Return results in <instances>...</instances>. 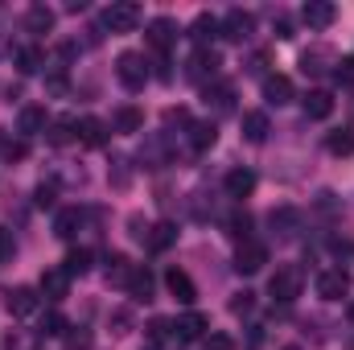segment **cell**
Instances as JSON below:
<instances>
[{
	"mask_svg": "<svg viewBox=\"0 0 354 350\" xmlns=\"http://www.w3.org/2000/svg\"><path fill=\"white\" fill-rule=\"evenodd\" d=\"M17 128H21V136H37V132H46V107H21V116H17Z\"/></svg>",
	"mask_w": 354,
	"mask_h": 350,
	"instance_id": "obj_17",
	"label": "cell"
},
{
	"mask_svg": "<svg viewBox=\"0 0 354 350\" xmlns=\"http://www.w3.org/2000/svg\"><path fill=\"white\" fill-rule=\"evenodd\" d=\"M132 268H136V264H128L120 252H115V256H107V284H120V288H128V276H132Z\"/></svg>",
	"mask_w": 354,
	"mask_h": 350,
	"instance_id": "obj_28",
	"label": "cell"
},
{
	"mask_svg": "<svg viewBox=\"0 0 354 350\" xmlns=\"http://www.w3.org/2000/svg\"><path fill=\"white\" fill-rule=\"evenodd\" d=\"M145 128V111L140 107H132V103H124V107H115V132H140Z\"/></svg>",
	"mask_w": 354,
	"mask_h": 350,
	"instance_id": "obj_20",
	"label": "cell"
},
{
	"mask_svg": "<svg viewBox=\"0 0 354 350\" xmlns=\"http://www.w3.org/2000/svg\"><path fill=\"white\" fill-rule=\"evenodd\" d=\"M25 153H29V149H25L21 140H17V145H4V157H8V161H25Z\"/></svg>",
	"mask_w": 354,
	"mask_h": 350,
	"instance_id": "obj_43",
	"label": "cell"
},
{
	"mask_svg": "<svg viewBox=\"0 0 354 350\" xmlns=\"http://www.w3.org/2000/svg\"><path fill=\"white\" fill-rule=\"evenodd\" d=\"M62 268H66V276H87V272H91V252H87V248L71 252V256L62 260Z\"/></svg>",
	"mask_w": 354,
	"mask_h": 350,
	"instance_id": "obj_32",
	"label": "cell"
},
{
	"mask_svg": "<svg viewBox=\"0 0 354 350\" xmlns=\"http://www.w3.org/2000/svg\"><path fill=\"white\" fill-rule=\"evenodd\" d=\"M264 103L268 107H284V103H292V79H284V75H268L264 79Z\"/></svg>",
	"mask_w": 354,
	"mask_h": 350,
	"instance_id": "obj_12",
	"label": "cell"
},
{
	"mask_svg": "<svg viewBox=\"0 0 354 350\" xmlns=\"http://www.w3.org/2000/svg\"><path fill=\"white\" fill-rule=\"evenodd\" d=\"M301 288H305V272H301L297 264H280V268L272 272V280H268V297L280 301V305H292V301L301 297Z\"/></svg>",
	"mask_w": 354,
	"mask_h": 350,
	"instance_id": "obj_1",
	"label": "cell"
},
{
	"mask_svg": "<svg viewBox=\"0 0 354 350\" xmlns=\"http://www.w3.org/2000/svg\"><path fill=\"white\" fill-rule=\"evenodd\" d=\"M4 305H8V313H12V317H29V313H37L41 297H37V288L17 284V288H8V293H4Z\"/></svg>",
	"mask_w": 354,
	"mask_h": 350,
	"instance_id": "obj_7",
	"label": "cell"
},
{
	"mask_svg": "<svg viewBox=\"0 0 354 350\" xmlns=\"http://www.w3.org/2000/svg\"><path fill=\"white\" fill-rule=\"evenodd\" d=\"M66 347H71V350H87V347H91V334H87V330H79V334H66Z\"/></svg>",
	"mask_w": 354,
	"mask_h": 350,
	"instance_id": "obj_41",
	"label": "cell"
},
{
	"mask_svg": "<svg viewBox=\"0 0 354 350\" xmlns=\"http://www.w3.org/2000/svg\"><path fill=\"white\" fill-rule=\"evenodd\" d=\"M301 107H305L309 120H330V111H334V95H330V91H309V95L301 99Z\"/></svg>",
	"mask_w": 354,
	"mask_h": 350,
	"instance_id": "obj_13",
	"label": "cell"
},
{
	"mask_svg": "<svg viewBox=\"0 0 354 350\" xmlns=\"http://www.w3.org/2000/svg\"><path fill=\"white\" fill-rule=\"evenodd\" d=\"M79 140H83L87 149H99V145L107 140V124L95 120V116H83V120H79Z\"/></svg>",
	"mask_w": 354,
	"mask_h": 350,
	"instance_id": "obj_19",
	"label": "cell"
},
{
	"mask_svg": "<svg viewBox=\"0 0 354 350\" xmlns=\"http://www.w3.org/2000/svg\"><path fill=\"white\" fill-rule=\"evenodd\" d=\"M165 288L174 293L181 305H194V301H198V284H194V276H189L185 268H169V272H165Z\"/></svg>",
	"mask_w": 354,
	"mask_h": 350,
	"instance_id": "obj_8",
	"label": "cell"
},
{
	"mask_svg": "<svg viewBox=\"0 0 354 350\" xmlns=\"http://www.w3.org/2000/svg\"><path fill=\"white\" fill-rule=\"evenodd\" d=\"M79 227H83V210H79V206H66V210L54 214V235H58V239H75Z\"/></svg>",
	"mask_w": 354,
	"mask_h": 350,
	"instance_id": "obj_14",
	"label": "cell"
},
{
	"mask_svg": "<svg viewBox=\"0 0 354 350\" xmlns=\"http://www.w3.org/2000/svg\"><path fill=\"white\" fill-rule=\"evenodd\" d=\"M214 71H218V54H214V50H206V46H202V50H198V54H194V58H189V79H194V83H202V79H206V75H210V79H214Z\"/></svg>",
	"mask_w": 354,
	"mask_h": 350,
	"instance_id": "obj_15",
	"label": "cell"
},
{
	"mask_svg": "<svg viewBox=\"0 0 354 350\" xmlns=\"http://www.w3.org/2000/svg\"><path fill=\"white\" fill-rule=\"evenodd\" d=\"M252 305H256V301H252V293H239V297L231 301V309H235V313H252Z\"/></svg>",
	"mask_w": 354,
	"mask_h": 350,
	"instance_id": "obj_42",
	"label": "cell"
},
{
	"mask_svg": "<svg viewBox=\"0 0 354 350\" xmlns=\"http://www.w3.org/2000/svg\"><path fill=\"white\" fill-rule=\"evenodd\" d=\"M25 29H29V33H50V29H54V8L33 4V8L25 12Z\"/></svg>",
	"mask_w": 354,
	"mask_h": 350,
	"instance_id": "obj_23",
	"label": "cell"
},
{
	"mask_svg": "<svg viewBox=\"0 0 354 350\" xmlns=\"http://www.w3.org/2000/svg\"><path fill=\"white\" fill-rule=\"evenodd\" d=\"M41 66H46V54H41L37 46H21V50H17V71H21V75H37Z\"/></svg>",
	"mask_w": 354,
	"mask_h": 350,
	"instance_id": "obj_27",
	"label": "cell"
},
{
	"mask_svg": "<svg viewBox=\"0 0 354 350\" xmlns=\"http://www.w3.org/2000/svg\"><path fill=\"white\" fill-rule=\"evenodd\" d=\"M351 293V276L342 272V268H326L322 276H317V297L322 301H342Z\"/></svg>",
	"mask_w": 354,
	"mask_h": 350,
	"instance_id": "obj_6",
	"label": "cell"
},
{
	"mask_svg": "<svg viewBox=\"0 0 354 350\" xmlns=\"http://www.w3.org/2000/svg\"><path fill=\"white\" fill-rule=\"evenodd\" d=\"M12 256H17V239H12V231H8V227H0V268H4V264H12Z\"/></svg>",
	"mask_w": 354,
	"mask_h": 350,
	"instance_id": "obj_35",
	"label": "cell"
},
{
	"mask_svg": "<svg viewBox=\"0 0 354 350\" xmlns=\"http://www.w3.org/2000/svg\"><path fill=\"white\" fill-rule=\"evenodd\" d=\"M66 330H71V326H66V317H62L58 309H50V313L41 317V330H37V334H46V338H58V334H66Z\"/></svg>",
	"mask_w": 354,
	"mask_h": 350,
	"instance_id": "obj_33",
	"label": "cell"
},
{
	"mask_svg": "<svg viewBox=\"0 0 354 350\" xmlns=\"http://www.w3.org/2000/svg\"><path fill=\"white\" fill-rule=\"evenodd\" d=\"M37 206H54V185H37Z\"/></svg>",
	"mask_w": 354,
	"mask_h": 350,
	"instance_id": "obj_44",
	"label": "cell"
},
{
	"mask_svg": "<svg viewBox=\"0 0 354 350\" xmlns=\"http://www.w3.org/2000/svg\"><path fill=\"white\" fill-rule=\"evenodd\" d=\"M330 153H354V132L351 128H342V132L330 136Z\"/></svg>",
	"mask_w": 354,
	"mask_h": 350,
	"instance_id": "obj_36",
	"label": "cell"
},
{
	"mask_svg": "<svg viewBox=\"0 0 354 350\" xmlns=\"http://www.w3.org/2000/svg\"><path fill=\"white\" fill-rule=\"evenodd\" d=\"M149 342H153V347H169V342H181V338H177L174 322H165V317H157V322L149 326Z\"/></svg>",
	"mask_w": 354,
	"mask_h": 350,
	"instance_id": "obj_30",
	"label": "cell"
},
{
	"mask_svg": "<svg viewBox=\"0 0 354 350\" xmlns=\"http://www.w3.org/2000/svg\"><path fill=\"white\" fill-rule=\"evenodd\" d=\"M334 66H338V71H334L338 83H354V58H338Z\"/></svg>",
	"mask_w": 354,
	"mask_h": 350,
	"instance_id": "obj_40",
	"label": "cell"
},
{
	"mask_svg": "<svg viewBox=\"0 0 354 350\" xmlns=\"http://www.w3.org/2000/svg\"><path fill=\"white\" fill-rule=\"evenodd\" d=\"M128 297H132V301H149V297H153V272H149V268H140V264L132 268V276H128Z\"/></svg>",
	"mask_w": 354,
	"mask_h": 350,
	"instance_id": "obj_18",
	"label": "cell"
},
{
	"mask_svg": "<svg viewBox=\"0 0 354 350\" xmlns=\"http://www.w3.org/2000/svg\"><path fill=\"white\" fill-rule=\"evenodd\" d=\"M252 29H256V17H252V12H243V8H231V12L218 21V33H223L227 42H248V37H252Z\"/></svg>",
	"mask_w": 354,
	"mask_h": 350,
	"instance_id": "obj_5",
	"label": "cell"
},
{
	"mask_svg": "<svg viewBox=\"0 0 354 350\" xmlns=\"http://www.w3.org/2000/svg\"><path fill=\"white\" fill-rule=\"evenodd\" d=\"M272 227H280V235H292V227H297V210H272Z\"/></svg>",
	"mask_w": 354,
	"mask_h": 350,
	"instance_id": "obj_37",
	"label": "cell"
},
{
	"mask_svg": "<svg viewBox=\"0 0 354 350\" xmlns=\"http://www.w3.org/2000/svg\"><path fill=\"white\" fill-rule=\"evenodd\" d=\"M37 288H41V297H46V301H62V297L71 293V276H66V268H46Z\"/></svg>",
	"mask_w": 354,
	"mask_h": 350,
	"instance_id": "obj_10",
	"label": "cell"
},
{
	"mask_svg": "<svg viewBox=\"0 0 354 350\" xmlns=\"http://www.w3.org/2000/svg\"><path fill=\"white\" fill-rule=\"evenodd\" d=\"M268 264V248L260 239H243L239 243V252H235V272L239 276H252V272H260Z\"/></svg>",
	"mask_w": 354,
	"mask_h": 350,
	"instance_id": "obj_4",
	"label": "cell"
},
{
	"mask_svg": "<svg viewBox=\"0 0 354 350\" xmlns=\"http://www.w3.org/2000/svg\"><path fill=\"white\" fill-rule=\"evenodd\" d=\"M256 190V174L252 169H231L227 174V198H248Z\"/></svg>",
	"mask_w": 354,
	"mask_h": 350,
	"instance_id": "obj_21",
	"label": "cell"
},
{
	"mask_svg": "<svg viewBox=\"0 0 354 350\" xmlns=\"http://www.w3.org/2000/svg\"><path fill=\"white\" fill-rule=\"evenodd\" d=\"M322 62H338V58H334L330 50H322V46H317V50H309V54L301 58V71H305V75H322V71H326Z\"/></svg>",
	"mask_w": 354,
	"mask_h": 350,
	"instance_id": "obj_31",
	"label": "cell"
},
{
	"mask_svg": "<svg viewBox=\"0 0 354 350\" xmlns=\"http://www.w3.org/2000/svg\"><path fill=\"white\" fill-rule=\"evenodd\" d=\"M75 128H79V120H75V116H62V120H54V124H50V145H71V140L79 136Z\"/></svg>",
	"mask_w": 354,
	"mask_h": 350,
	"instance_id": "obj_29",
	"label": "cell"
},
{
	"mask_svg": "<svg viewBox=\"0 0 354 350\" xmlns=\"http://www.w3.org/2000/svg\"><path fill=\"white\" fill-rule=\"evenodd\" d=\"M177 338H181V342H194V338H202V334H206V317H202V313H198V309H189V313H181V317H177Z\"/></svg>",
	"mask_w": 354,
	"mask_h": 350,
	"instance_id": "obj_16",
	"label": "cell"
},
{
	"mask_svg": "<svg viewBox=\"0 0 354 350\" xmlns=\"http://www.w3.org/2000/svg\"><path fill=\"white\" fill-rule=\"evenodd\" d=\"M346 313H351V322H354V301H351V309H346Z\"/></svg>",
	"mask_w": 354,
	"mask_h": 350,
	"instance_id": "obj_47",
	"label": "cell"
},
{
	"mask_svg": "<svg viewBox=\"0 0 354 350\" xmlns=\"http://www.w3.org/2000/svg\"><path fill=\"white\" fill-rule=\"evenodd\" d=\"M140 17H145V8H140L136 0H115V4L103 8V25H107L111 33H132V29L140 25Z\"/></svg>",
	"mask_w": 354,
	"mask_h": 350,
	"instance_id": "obj_2",
	"label": "cell"
},
{
	"mask_svg": "<svg viewBox=\"0 0 354 350\" xmlns=\"http://www.w3.org/2000/svg\"><path fill=\"white\" fill-rule=\"evenodd\" d=\"M149 252H165V248H174L177 243V227L174 223H157V227H149Z\"/></svg>",
	"mask_w": 354,
	"mask_h": 350,
	"instance_id": "obj_22",
	"label": "cell"
},
{
	"mask_svg": "<svg viewBox=\"0 0 354 350\" xmlns=\"http://www.w3.org/2000/svg\"><path fill=\"white\" fill-rule=\"evenodd\" d=\"M189 37H194L198 46H206L210 37H218V17H210V12H198V17H194V25H189Z\"/></svg>",
	"mask_w": 354,
	"mask_h": 350,
	"instance_id": "obj_24",
	"label": "cell"
},
{
	"mask_svg": "<svg viewBox=\"0 0 354 350\" xmlns=\"http://www.w3.org/2000/svg\"><path fill=\"white\" fill-rule=\"evenodd\" d=\"M202 350H235V338H231V334H210V338L202 342Z\"/></svg>",
	"mask_w": 354,
	"mask_h": 350,
	"instance_id": "obj_39",
	"label": "cell"
},
{
	"mask_svg": "<svg viewBox=\"0 0 354 350\" xmlns=\"http://www.w3.org/2000/svg\"><path fill=\"white\" fill-rule=\"evenodd\" d=\"M334 17H338V8H334L330 0H309V4L301 8V21H305L309 29H330Z\"/></svg>",
	"mask_w": 354,
	"mask_h": 350,
	"instance_id": "obj_9",
	"label": "cell"
},
{
	"mask_svg": "<svg viewBox=\"0 0 354 350\" xmlns=\"http://www.w3.org/2000/svg\"><path fill=\"white\" fill-rule=\"evenodd\" d=\"M174 42H177V21H174V17H157V21L149 25V46L165 54Z\"/></svg>",
	"mask_w": 354,
	"mask_h": 350,
	"instance_id": "obj_11",
	"label": "cell"
},
{
	"mask_svg": "<svg viewBox=\"0 0 354 350\" xmlns=\"http://www.w3.org/2000/svg\"><path fill=\"white\" fill-rule=\"evenodd\" d=\"M214 99V107L218 111H231V99H235V91L227 87V83H214V87H206V103Z\"/></svg>",
	"mask_w": 354,
	"mask_h": 350,
	"instance_id": "obj_34",
	"label": "cell"
},
{
	"mask_svg": "<svg viewBox=\"0 0 354 350\" xmlns=\"http://www.w3.org/2000/svg\"><path fill=\"white\" fill-rule=\"evenodd\" d=\"M115 75H120V83H124V91H145V83H149V62H145V54H120L115 58Z\"/></svg>",
	"mask_w": 354,
	"mask_h": 350,
	"instance_id": "obj_3",
	"label": "cell"
},
{
	"mask_svg": "<svg viewBox=\"0 0 354 350\" xmlns=\"http://www.w3.org/2000/svg\"><path fill=\"white\" fill-rule=\"evenodd\" d=\"M0 153H4V140H0Z\"/></svg>",
	"mask_w": 354,
	"mask_h": 350,
	"instance_id": "obj_48",
	"label": "cell"
},
{
	"mask_svg": "<svg viewBox=\"0 0 354 350\" xmlns=\"http://www.w3.org/2000/svg\"><path fill=\"white\" fill-rule=\"evenodd\" d=\"M231 235L235 239H252V214H235L231 219Z\"/></svg>",
	"mask_w": 354,
	"mask_h": 350,
	"instance_id": "obj_38",
	"label": "cell"
},
{
	"mask_svg": "<svg viewBox=\"0 0 354 350\" xmlns=\"http://www.w3.org/2000/svg\"><path fill=\"white\" fill-rule=\"evenodd\" d=\"M111 326H115V334H128V326H132V317H128V313L120 309V313L111 317Z\"/></svg>",
	"mask_w": 354,
	"mask_h": 350,
	"instance_id": "obj_45",
	"label": "cell"
},
{
	"mask_svg": "<svg viewBox=\"0 0 354 350\" xmlns=\"http://www.w3.org/2000/svg\"><path fill=\"white\" fill-rule=\"evenodd\" d=\"M243 140H252V145H264L268 140V116L264 111H248L243 116Z\"/></svg>",
	"mask_w": 354,
	"mask_h": 350,
	"instance_id": "obj_26",
	"label": "cell"
},
{
	"mask_svg": "<svg viewBox=\"0 0 354 350\" xmlns=\"http://www.w3.org/2000/svg\"><path fill=\"white\" fill-rule=\"evenodd\" d=\"M288 350H297V347H288Z\"/></svg>",
	"mask_w": 354,
	"mask_h": 350,
	"instance_id": "obj_49",
	"label": "cell"
},
{
	"mask_svg": "<svg viewBox=\"0 0 354 350\" xmlns=\"http://www.w3.org/2000/svg\"><path fill=\"white\" fill-rule=\"evenodd\" d=\"M50 91H54V95H62V91H66V79H62V75H54V79H50Z\"/></svg>",
	"mask_w": 354,
	"mask_h": 350,
	"instance_id": "obj_46",
	"label": "cell"
},
{
	"mask_svg": "<svg viewBox=\"0 0 354 350\" xmlns=\"http://www.w3.org/2000/svg\"><path fill=\"white\" fill-rule=\"evenodd\" d=\"M214 140H218V128H214V124H189V149H194V153L214 149Z\"/></svg>",
	"mask_w": 354,
	"mask_h": 350,
	"instance_id": "obj_25",
	"label": "cell"
}]
</instances>
